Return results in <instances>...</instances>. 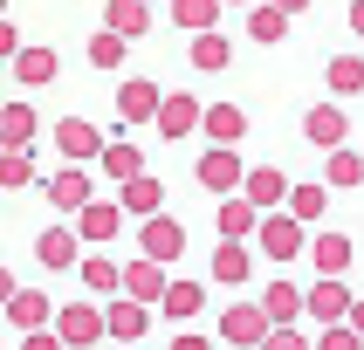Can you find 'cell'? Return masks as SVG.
Returning <instances> with one entry per match:
<instances>
[{
    "label": "cell",
    "instance_id": "obj_1",
    "mask_svg": "<svg viewBox=\"0 0 364 350\" xmlns=\"http://www.w3.org/2000/svg\"><path fill=\"white\" fill-rule=\"evenodd\" d=\"M255 247H262V261H309V226L289 213V206H275V213H262V226H255Z\"/></svg>",
    "mask_w": 364,
    "mask_h": 350
},
{
    "label": "cell",
    "instance_id": "obj_2",
    "mask_svg": "<svg viewBox=\"0 0 364 350\" xmlns=\"http://www.w3.org/2000/svg\"><path fill=\"white\" fill-rule=\"evenodd\" d=\"M193 179H200V192H213V199L241 192V185H247V158H241V144H206L200 158H193Z\"/></svg>",
    "mask_w": 364,
    "mask_h": 350
},
{
    "label": "cell",
    "instance_id": "obj_3",
    "mask_svg": "<svg viewBox=\"0 0 364 350\" xmlns=\"http://www.w3.org/2000/svg\"><path fill=\"white\" fill-rule=\"evenodd\" d=\"M55 329H62V344H69V350H97V344H110V323H103V302H97V295L62 302V309H55Z\"/></svg>",
    "mask_w": 364,
    "mask_h": 350
},
{
    "label": "cell",
    "instance_id": "obj_4",
    "mask_svg": "<svg viewBox=\"0 0 364 350\" xmlns=\"http://www.w3.org/2000/svg\"><path fill=\"white\" fill-rule=\"evenodd\" d=\"M268 309L262 302H227L220 309V323H213V337H220L227 350H262V337H268Z\"/></svg>",
    "mask_w": 364,
    "mask_h": 350
},
{
    "label": "cell",
    "instance_id": "obj_5",
    "mask_svg": "<svg viewBox=\"0 0 364 350\" xmlns=\"http://www.w3.org/2000/svg\"><path fill=\"white\" fill-rule=\"evenodd\" d=\"M90 172H97V165H62V172H48V179H41V199L55 206V213H69V220H76L82 206L97 199V185H90Z\"/></svg>",
    "mask_w": 364,
    "mask_h": 350
},
{
    "label": "cell",
    "instance_id": "obj_6",
    "mask_svg": "<svg viewBox=\"0 0 364 350\" xmlns=\"http://www.w3.org/2000/svg\"><path fill=\"white\" fill-rule=\"evenodd\" d=\"M48 138H55L62 165H97V158H103V144H110V138H103V131H97L90 117H62L55 131H48Z\"/></svg>",
    "mask_w": 364,
    "mask_h": 350
},
{
    "label": "cell",
    "instance_id": "obj_7",
    "mask_svg": "<svg viewBox=\"0 0 364 350\" xmlns=\"http://www.w3.org/2000/svg\"><path fill=\"white\" fill-rule=\"evenodd\" d=\"M138 254H151V261H186V226L172 220V213H151V220H138Z\"/></svg>",
    "mask_w": 364,
    "mask_h": 350
},
{
    "label": "cell",
    "instance_id": "obj_8",
    "mask_svg": "<svg viewBox=\"0 0 364 350\" xmlns=\"http://www.w3.org/2000/svg\"><path fill=\"white\" fill-rule=\"evenodd\" d=\"M151 316L159 309L138 302V295H110L103 302V323H110V344H144V329H151Z\"/></svg>",
    "mask_w": 364,
    "mask_h": 350
},
{
    "label": "cell",
    "instance_id": "obj_9",
    "mask_svg": "<svg viewBox=\"0 0 364 350\" xmlns=\"http://www.w3.org/2000/svg\"><path fill=\"white\" fill-rule=\"evenodd\" d=\"M200 117H206V103H200V97L165 89V103H159V117H151V131H159L165 144H179V138H193V131H200Z\"/></svg>",
    "mask_w": 364,
    "mask_h": 350
},
{
    "label": "cell",
    "instance_id": "obj_10",
    "mask_svg": "<svg viewBox=\"0 0 364 350\" xmlns=\"http://www.w3.org/2000/svg\"><path fill=\"white\" fill-rule=\"evenodd\" d=\"M255 254H262L255 241H220V247H213V261H206V282H220V288L255 282Z\"/></svg>",
    "mask_w": 364,
    "mask_h": 350
},
{
    "label": "cell",
    "instance_id": "obj_11",
    "mask_svg": "<svg viewBox=\"0 0 364 350\" xmlns=\"http://www.w3.org/2000/svg\"><path fill=\"white\" fill-rule=\"evenodd\" d=\"M303 138L316 144V151L350 144V110H344V103H309V110H303Z\"/></svg>",
    "mask_w": 364,
    "mask_h": 350
},
{
    "label": "cell",
    "instance_id": "obj_12",
    "mask_svg": "<svg viewBox=\"0 0 364 350\" xmlns=\"http://www.w3.org/2000/svg\"><path fill=\"white\" fill-rule=\"evenodd\" d=\"M82 254H90V247H82L76 220H69V226H41V234H35V261L55 268V275H62V268H82Z\"/></svg>",
    "mask_w": 364,
    "mask_h": 350
},
{
    "label": "cell",
    "instance_id": "obj_13",
    "mask_svg": "<svg viewBox=\"0 0 364 350\" xmlns=\"http://www.w3.org/2000/svg\"><path fill=\"white\" fill-rule=\"evenodd\" d=\"M159 316H165V323H179V329H193V323L206 316V282H193V275H172V288H165Z\"/></svg>",
    "mask_w": 364,
    "mask_h": 350
},
{
    "label": "cell",
    "instance_id": "obj_14",
    "mask_svg": "<svg viewBox=\"0 0 364 350\" xmlns=\"http://www.w3.org/2000/svg\"><path fill=\"white\" fill-rule=\"evenodd\" d=\"M124 220H131V213H124L117 199H90V206L76 213V234H82V247H110V241L124 234Z\"/></svg>",
    "mask_w": 364,
    "mask_h": 350
},
{
    "label": "cell",
    "instance_id": "obj_15",
    "mask_svg": "<svg viewBox=\"0 0 364 350\" xmlns=\"http://www.w3.org/2000/svg\"><path fill=\"white\" fill-rule=\"evenodd\" d=\"M350 302H358V295L344 288V275H316V282H309V323H316V329H323V323H344Z\"/></svg>",
    "mask_w": 364,
    "mask_h": 350
},
{
    "label": "cell",
    "instance_id": "obj_16",
    "mask_svg": "<svg viewBox=\"0 0 364 350\" xmlns=\"http://www.w3.org/2000/svg\"><path fill=\"white\" fill-rule=\"evenodd\" d=\"M255 226H262V206L247 199V192H227V199L213 206V234H220V241H255Z\"/></svg>",
    "mask_w": 364,
    "mask_h": 350
},
{
    "label": "cell",
    "instance_id": "obj_17",
    "mask_svg": "<svg viewBox=\"0 0 364 350\" xmlns=\"http://www.w3.org/2000/svg\"><path fill=\"white\" fill-rule=\"evenodd\" d=\"M7 69H14V82H21V89H48V82L62 76V55L48 48V41H28V48H21Z\"/></svg>",
    "mask_w": 364,
    "mask_h": 350
},
{
    "label": "cell",
    "instance_id": "obj_18",
    "mask_svg": "<svg viewBox=\"0 0 364 350\" xmlns=\"http://www.w3.org/2000/svg\"><path fill=\"white\" fill-rule=\"evenodd\" d=\"M165 288H172V268H165V261H151V254L124 261V295H138V302L159 309V302H165Z\"/></svg>",
    "mask_w": 364,
    "mask_h": 350
},
{
    "label": "cell",
    "instance_id": "obj_19",
    "mask_svg": "<svg viewBox=\"0 0 364 350\" xmlns=\"http://www.w3.org/2000/svg\"><path fill=\"white\" fill-rule=\"evenodd\" d=\"M159 103H165V89L151 76H124L117 82V117L124 124H151V117H159Z\"/></svg>",
    "mask_w": 364,
    "mask_h": 350
},
{
    "label": "cell",
    "instance_id": "obj_20",
    "mask_svg": "<svg viewBox=\"0 0 364 350\" xmlns=\"http://www.w3.org/2000/svg\"><path fill=\"white\" fill-rule=\"evenodd\" d=\"M255 302L268 309V323H303V316H309V288H296L289 275H275V282H268Z\"/></svg>",
    "mask_w": 364,
    "mask_h": 350
},
{
    "label": "cell",
    "instance_id": "obj_21",
    "mask_svg": "<svg viewBox=\"0 0 364 350\" xmlns=\"http://www.w3.org/2000/svg\"><path fill=\"white\" fill-rule=\"evenodd\" d=\"M117 206L131 213V220H151V213H165V179H159V172L124 179V185H117Z\"/></svg>",
    "mask_w": 364,
    "mask_h": 350
},
{
    "label": "cell",
    "instance_id": "obj_22",
    "mask_svg": "<svg viewBox=\"0 0 364 350\" xmlns=\"http://www.w3.org/2000/svg\"><path fill=\"white\" fill-rule=\"evenodd\" d=\"M350 261H358V247H350V234H309V268L316 275H350Z\"/></svg>",
    "mask_w": 364,
    "mask_h": 350
},
{
    "label": "cell",
    "instance_id": "obj_23",
    "mask_svg": "<svg viewBox=\"0 0 364 350\" xmlns=\"http://www.w3.org/2000/svg\"><path fill=\"white\" fill-rule=\"evenodd\" d=\"M82 295H97V302H110V295H124V261H103V247H90L82 254Z\"/></svg>",
    "mask_w": 364,
    "mask_h": 350
},
{
    "label": "cell",
    "instance_id": "obj_24",
    "mask_svg": "<svg viewBox=\"0 0 364 350\" xmlns=\"http://www.w3.org/2000/svg\"><path fill=\"white\" fill-rule=\"evenodd\" d=\"M35 103H0V151H35Z\"/></svg>",
    "mask_w": 364,
    "mask_h": 350
},
{
    "label": "cell",
    "instance_id": "obj_25",
    "mask_svg": "<svg viewBox=\"0 0 364 350\" xmlns=\"http://www.w3.org/2000/svg\"><path fill=\"white\" fill-rule=\"evenodd\" d=\"M241 192L262 206V213H275V206H289V172H282V165H247V185H241Z\"/></svg>",
    "mask_w": 364,
    "mask_h": 350
},
{
    "label": "cell",
    "instance_id": "obj_26",
    "mask_svg": "<svg viewBox=\"0 0 364 350\" xmlns=\"http://www.w3.org/2000/svg\"><path fill=\"white\" fill-rule=\"evenodd\" d=\"M200 138H206V144H241V138H247V110H241V103H206Z\"/></svg>",
    "mask_w": 364,
    "mask_h": 350
},
{
    "label": "cell",
    "instance_id": "obj_27",
    "mask_svg": "<svg viewBox=\"0 0 364 350\" xmlns=\"http://www.w3.org/2000/svg\"><path fill=\"white\" fill-rule=\"evenodd\" d=\"M7 323L14 329H48L55 323V302H48L41 288H14V295H7Z\"/></svg>",
    "mask_w": 364,
    "mask_h": 350
},
{
    "label": "cell",
    "instance_id": "obj_28",
    "mask_svg": "<svg viewBox=\"0 0 364 350\" xmlns=\"http://www.w3.org/2000/svg\"><path fill=\"white\" fill-rule=\"evenodd\" d=\"M97 172H103V179H110V185H124V179H138V172H144V151H138V144H131V138H124V131H117V138L103 144Z\"/></svg>",
    "mask_w": 364,
    "mask_h": 350
},
{
    "label": "cell",
    "instance_id": "obj_29",
    "mask_svg": "<svg viewBox=\"0 0 364 350\" xmlns=\"http://www.w3.org/2000/svg\"><path fill=\"white\" fill-rule=\"evenodd\" d=\"M103 28H117L124 41H144L151 35V0H110L103 7Z\"/></svg>",
    "mask_w": 364,
    "mask_h": 350
},
{
    "label": "cell",
    "instance_id": "obj_30",
    "mask_svg": "<svg viewBox=\"0 0 364 350\" xmlns=\"http://www.w3.org/2000/svg\"><path fill=\"white\" fill-rule=\"evenodd\" d=\"M186 62H193L200 76H220L227 62H234V41H227L220 28H206V35H193V48H186Z\"/></svg>",
    "mask_w": 364,
    "mask_h": 350
},
{
    "label": "cell",
    "instance_id": "obj_31",
    "mask_svg": "<svg viewBox=\"0 0 364 350\" xmlns=\"http://www.w3.org/2000/svg\"><path fill=\"white\" fill-rule=\"evenodd\" d=\"M289 21H296V14H282L275 0H255V7H247V41H262V48H275V41L289 35Z\"/></svg>",
    "mask_w": 364,
    "mask_h": 350
},
{
    "label": "cell",
    "instance_id": "obj_32",
    "mask_svg": "<svg viewBox=\"0 0 364 350\" xmlns=\"http://www.w3.org/2000/svg\"><path fill=\"white\" fill-rule=\"evenodd\" d=\"M323 185H330V192H350V185H364V158L350 151V144L323 151Z\"/></svg>",
    "mask_w": 364,
    "mask_h": 350
},
{
    "label": "cell",
    "instance_id": "obj_33",
    "mask_svg": "<svg viewBox=\"0 0 364 350\" xmlns=\"http://www.w3.org/2000/svg\"><path fill=\"white\" fill-rule=\"evenodd\" d=\"M289 213H296L303 226H316V220L330 213V185H323V179H303V185H289Z\"/></svg>",
    "mask_w": 364,
    "mask_h": 350
},
{
    "label": "cell",
    "instance_id": "obj_34",
    "mask_svg": "<svg viewBox=\"0 0 364 350\" xmlns=\"http://www.w3.org/2000/svg\"><path fill=\"white\" fill-rule=\"evenodd\" d=\"M220 7H227V0H172V28L206 35V28H220Z\"/></svg>",
    "mask_w": 364,
    "mask_h": 350
},
{
    "label": "cell",
    "instance_id": "obj_35",
    "mask_svg": "<svg viewBox=\"0 0 364 350\" xmlns=\"http://www.w3.org/2000/svg\"><path fill=\"white\" fill-rule=\"evenodd\" d=\"M323 82H330V97H364V55H330Z\"/></svg>",
    "mask_w": 364,
    "mask_h": 350
},
{
    "label": "cell",
    "instance_id": "obj_36",
    "mask_svg": "<svg viewBox=\"0 0 364 350\" xmlns=\"http://www.w3.org/2000/svg\"><path fill=\"white\" fill-rule=\"evenodd\" d=\"M35 185V151H0V192Z\"/></svg>",
    "mask_w": 364,
    "mask_h": 350
},
{
    "label": "cell",
    "instance_id": "obj_37",
    "mask_svg": "<svg viewBox=\"0 0 364 350\" xmlns=\"http://www.w3.org/2000/svg\"><path fill=\"white\" fill-rule=\"evenodd\" d=\"M124 48H131V41H124L117 28H97V35H90V62H97V69H124Z\"/></svg>",
    "mask_w": 364,
    "mask_h": 350
},
{
    "label": "cell",
    "instance_id": "obj_38",
    "mask_svg": "<svg viewBox=\"0 0 364 350\" xmlns=\"http://www.w3.org/2000/svg\"><path fill=\"white\" fill-rule=\"evenodd\" d=\"M262 350H316V337H309V329H296V323H275L262 337Z\"/></svg>",
    "mask_w": 364,
    "mask_h": 350
},
{
    "label": "cell",
    "instance_id": "obj_39",
    "mask_svg": "<svg viewBox=\"0 0 364 350\" xmlns=\"http://www.w3.org/2000/svg\"><path fill=\"white\" fill-rule=\"evenodd\" d=\"M316 350H364V337L350 323H323V329H316Z\"/></svg>",
    "mask_w": 364,
    "mask_h": 350
},
{
    "label": "cell",
    "instance_id": "obj_40",
    "mask_svg": "<svg viewBox=\"0 0 364 350\" xmlns=\"http://www.w3.org/2000/svg\"><path fill=\"white\" fill-rule=\"evenodd\" d=\"M21 350H69V344H62V329L48 323V329H21Z\"/></svg>",
    "mask_w": 364,
    "mask_h": 350
},
{
    "label": "cell",
    "instance_id": "obj_41",
    "mask_svg": "<svg viewBox=\"0 0 364 350\" xmlns=\"http://www.w3.org/2000/svg\"><path fill=\"white\" fill-rule=\"evenodd\" d=\"M165 350H220V337H206V329H179Z\"/></svg>",
    "mask_w": 364,
    "mask_h": 350
},
{
    "label": "cell",
    "instance_id": "obj_42",
    "mask_svg": "<svg viewBox=\"0 0 364 350\" xmlns=\"http://www.w3.org/2000/svg\"><path fill=\"white\" fill-rule=\"evenodd\" d=\"M21 48H28V41H21V35H14V21H0V62H14V55H21Z\"/></svg>",
    "mask_w": 364,
    "mask_h": 350
},
{
    "label": "cell",
    "instance_id": "obj_43",
    "mask_svg": "<svg viewBox=\"0 0 364 350\" xmlns=\"http://www.w3.org/2000/svg\"><path fill=\"white\" fill-rule=\"evenodd\" d=\"M14 288H21V282H14V268L0 261V309H7V295H14Z\"/></svg>",
    "mask_w": 364,
    "mask_h": 350
},
{
    "label": "cell",
    "instance_id": "obj_44",
    "mask_svg": "<svg viewBox=\"0 0 364 350\" xmlns=\"http://www.w3.org/2000/svg\"><path fill=\"white\" fill-rule=\"evenodd\" d=\"M350 35L364 41V0H350Z\"/></svg>",
    "mask_w": 364,
    "mask_h": 350
},
{
    "label": "cell",
    "instance_id": "obj_45",
    "mask_svg": "<svg viewBox=\"0 0 364 350\" xmlns=\"http://www.w3.org/2000/svg\"><path fill=\"white\" fill-rule=\"evenodd\" d=\"M344 323H350V329H358V337H364V295H358V302H350V316H344Z\"/></svg>",
    "mask_w": 364,
    "mask_h": 350
},
{
    "label": "cell",
    "instance_id": "obj_46",
    "mask_svg": "<svg viewBox=\"0 0 364 350\" xmlns=\"http://www.w3.org/2000/svg\"><path fill=\"white\" fill-rule=\"evenodd\" d=\"M275 7H282V14H309V0H275Z\"/></svg>",
    "mask_w": 364,
    "mask_h": 350
},
{
    "label": "cell",
    "instance_id": "obj_47",
    "mask_svg": "<svg viewBox=\"0 0 364 350\" xmlns=\"http://www.w3.org/2000/svg\"><path fill=\"white\" fill-rule=\"evenodd\" d=\"M227 7H255V0H227Z\"/></svg>",
    "mask_w": 364,
    "mask_h": 350
},
{
    "label": "cell",
    "instance_id": "obj_48",
    "mask_svg": "<svg viewBox=\"0 0 364 350\" xmlns=\"http://www.w3.org/2000/svg\"><path fill=\"white\" fill-rule=\"evenodd\" d=\"M117 350H144V344H117Z\"/></svg>",
    "mask_w": 364,
    "mask_h": 350
},
{
    "label": "cell",
    "instance_id": "obj_49",
    "mask_svg": "<svg viewBox=\"0 0 364 350\" xmlns=\"http://www.w3.org/2000/svg\"><path fill=\"white\" fill-rule=\"evenodd\" d=\"M0 21H7V0H0Z\"/></svg>",
    "mask_w": 364,
    "mask_h": 350
}]
</instances>
